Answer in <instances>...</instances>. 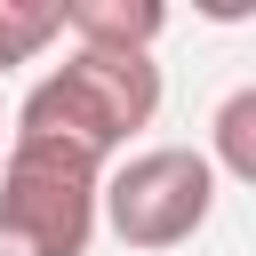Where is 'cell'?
Masks as SVG:
<instances>
[{"instance_id":"6da1fadb","label":"cell","mask_w":256,"mask_h":256,"mask_svg":"<svg viewBox=\"0 0 256 256\" xmlns=\"http://www.w3.org/2000/svg\"><path fill=\"white\" fill-rule=\"evenodd\" d=\"M160 112V64L152 56H104V48H72L16 112V136H56L80 144L88 160H112L136 128H152Z\"/></svg>"},{"instance_id":"7a4b0ae2","label":"cell","mask_w":256,"mask_h":256,"mask_svg":"<svg viewBox=\"0 0 256 256\" xmlns=\"http://www.w3.org/2000/svg\"><path fill=\"white\" fill-rule=\"evenodd\" d=\"M96 192H104V160L56 136H16L0 168V240H16V256H88Z\"/></svg>"},{"instance_id":"3957f363","label":"cell","mask_w":256,"mask_h":256,"mask_svg":"<svg viewBox=\"0 0 256 256\" xmlns=\"http://www.w3.org/2000/svg\"><path fill=\"white\" fill-rule=\"evenodd\" d=\"M208 208H216V168L192 144H152V152L120 160L96 192V216L128 248H176L208 224Z\"/></svg>"},{"instance_id":"277c9868","label":"cell","mask_w":256,"mask_h":256,"mask_svg":"<svg viewBox=\"0 0 256 256\" xmlns=\"http://www.w3.org/2000/svg\"><path fill=\"white\" fill-rule=\"evenodd\" d=\"M160 24H168L160 0H64V32L104 56H152Z\"/></svg>"},{"instance_id":"5b68a950","label":"cell","mask_w":256,"mask_h":256,"mask_svg":"<svg viewBox=\"0 0 256 256\" xmlns=\"http://www.w3.org/2000/svg\"><path fill=\"white\" fill-rule=\"evenodd\" d=\"M56 32H64V0H0V72L32 64Z\"/></svg>"},{"instance_id":"8992f818","label":"cell","mask_w":256,"mask_h":256,"mask_svg":"<svg viewBox=\"0 0 256 256\" xmlns=\"http://www.w3.org/2000/svg\"><path fill=\"white\" fill-rule=\"evenodd\" d=\"M216 160L232 176H256V88H240L224 112H216ZM208 160V168H216Z\"/></svg>"}]
</instances>
